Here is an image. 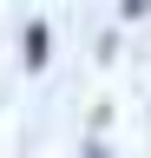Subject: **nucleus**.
Instances as JSON below:
<instances>
[{"instance_id":"f257e3e1","label":"nucleus","mask_w":151,"mask_h":158,"mask_svg":"<svg viewBox=\"0 0 151 158\" xmlns=\"http://www.w3.org/2000/svg\"><path fill=\"white\" fill-rule=\"evenodd\" d=\"M26 66H46V27H40V20L26 27Z\"/></svg>"}]
</instances>
